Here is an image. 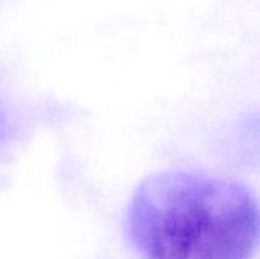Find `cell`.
Wrapping results in <instances>:
<instances>
[{
    "instance_id": "obj_1",
    "label": "cell",
    "mask_w": 260,
    "mask_h": 259,
    "mask_svg": "<svg viewBox=\"0 0 260 259\" xmlns=\"http://www.w3.org/2000/svg\"><path fill=\"white\" fill-rule=\"evenodd\" d=\"M142 259H253L257 202L235 180L172 169L145 179L126 214Z\"/></svg>"
},
{
    "instance_id": "obj_2",
    "label": "cell",
    "mask_w": 260,
    "mask_h": 259,
    "mask_svg": "<svg viewBox=\"0 0 260 259\" xmlns=\"http://www.w3.org/2000/svg\"><path fill=\"white\" fill-rule=\"evenodd\" d=\"M5 134H6V124H5L3 114H2V111H0V140L5 137Z\"/></svg>"
}]
</instances>
